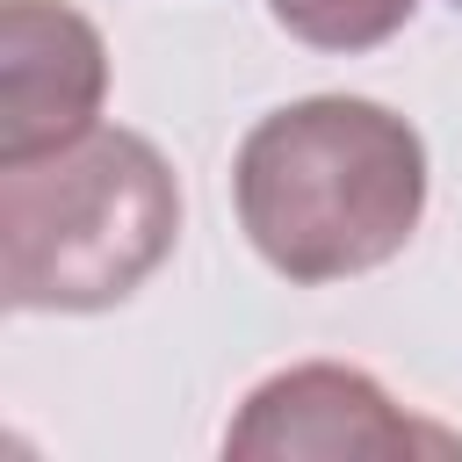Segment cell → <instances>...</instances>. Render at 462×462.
<instances>
[{"instance_id": "cell-1", "label": "cell", "mask_w": 462, "mask_h": 462, "mask_svg": "<svg viewBox=\"0 0 462 462\" xmlns=\"http://www.w3.org/2000/svg\"><path fill=\"white\" fill-rule=\"evenodd\" d=\"M231 202L282 282H354L411 245L426 217V144L383 101L310 94L245 130Z\"/></svg>"}, {"instance_id": "cell-2", "label": "cell", "mask_w": 462, "mask_h": 462, "mask_svg": "<svg viewBox=\"0 0 462 462\" xmlns=\"http://www.w3.org/2000/svg\"><path fill=\"white\" fill-rule=\"evenodd\" d=\"M173 238L180 180L137 130L94 123L58 152L0 166L7 310H108L159 274Z\"/></svg>"}, {"instance_id": "cell-3", "label": "cell", "mask_w": 462, "mask_h": 462, "mask_svg": "<svg viewBox=\"0 0 462 462\" xmlns=\"http://www.w3.org/2000/svg\"><path fill=\"white\" fill-rule=\"evenodd\" d=\"M462 440L397 411V397L339 361H303L267 375L224 433V455H455Z\"/></svg>"}, {"instance_id": "cell-4", "label": "cell", "mask_w": 462, "mask_h": 462, "mask_svg": "<svg viewBox=\"0 0 462 462\" xmlns=\"http://www.w3.org/2000/svg\"><path fill=\"white\" fill-rule=\"evenodd\" d=\"M108 101V43L65 0H7L0 7V166L58 152L101 123Z\"/></svg>"}, {"instance_id": "cell-5", "label": "cell", "mask_w": 462, "mask_h": 462, "mask_svg": "<svg viewBox=\"0 0 462 462\" xmlns=\"http://www.w3.org/2000/svg\"><path fill=\"white\" fill-rule=\"evenodd\" d=\"M267 14H274L296 43L354 58V51L390 43V36L419 14V0H267Z\"/></svg>"}, {"instance_id": "cell-6", "label": "cell", "mask_w": 462, "mask_h": 462, "mask_svg": "<svg viewBox=\"0 0 462 462\" xmlns=\"http://www.w3.org/2000/svg\"><path fill=\"white\" fill-rule=\"evenodd\" d=\"M455 7H462V0H455Z\"/></svg>"}]
</instances>
